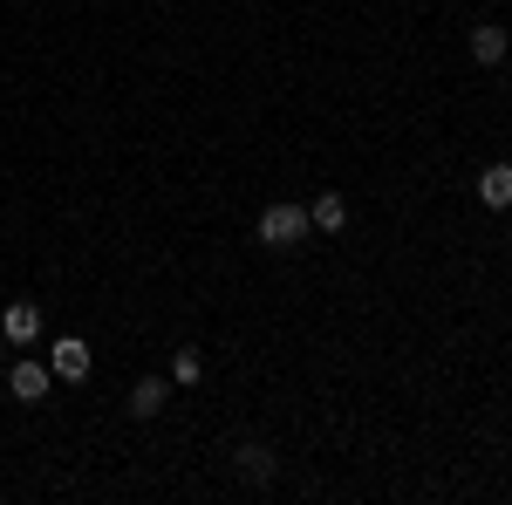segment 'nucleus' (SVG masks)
<instances>
[{"mask_svg": "<svg viewBox=\"0 0 512 505\" xmlns=\"http://www.w3.org/2000/svg\"><path fill=\"white\" fill-rule=\"evenodd\" d=\"M171 376H178V383H198V376H205V355H198V349H178V355H171Z\"/></svg>", "mask_w": 512, "mask_h": 505, "instance_id": "10", "label": "nucleus"}, {"mask_svg": "<svg viewBox=\"0 0 512 505\" xmlns=\"http://www.w3.org/2000/svg\"><path fill=\"white\" fill-rule=\"evenodd\" d=\"M35 335H41V308L35 301H7V314H0V342L21 349V342H35Z\"/></svg>", "mask_w": 512, "mask_h": 505, "instance_id": "5", "label": "nucleus"}, {"mask_svg": "<svg viewBox=\"0 0 512 505\" xmlns=\"http://www.w3.org/2000/svg\"><path fill=\"white\" fill-rule=\"evenodd\" d=\"M89 362H96V355H89V342H82V335H55V355H48L55 383H82V376H89Z\"/></svg>", "mask_w": 512, "mask_h": 505, "instance_id": "2", "label": "nucleus"}, {"mask_svg": "<svg viewBox=\"0 0 512 505\" xmlns=\"http://www.w3.org/2000/svg\"><path fill=\"white\" fill-rule=\"evenodd\" d=\"M506 55H512V35L499 28V21H478V28H472V62H478V69H499Z\"/></svg>", "mask_w": 512, "mask_h": 505, "instance_id": "4", "label": "nucleus"}, {"mask_svg": "<svg viewBox=\"0 0 512 505\" xmlns=\"http://www.w3.org/2000/svg\"><path fill=\"white\" fill-rule=\"evenodd\" d=\"M478 198H485L492 212H506L512 205V164H485V171H478Z\"/></svg>", "mask_w": 512, "mask_h": 505, "instance_id": "8", "label": "nucleus"}, {"mask_svg": "<svg viewBox=\"0 0 512 505\" xmlns=\"http://www.w3.org/2000/svg\"><path fill=\"white\" fill-rule=\"evenodd\" d=\"M7 389H14V403H41V396L55 389V369H48V362H14V369H7Z\"/></svg>", "mask_w": 512, "mask_h": 505, "instance_id": "3", "label": "nucleus"}, {"mask_svg": "<svg viewBox=\"0 0 512 505\" xmlns=\"http://www.w3.org/2000/svg\"><path fill=\"white\" fill-rule=\"evenodd\" d=\"M308 233H315V226H308V205H287V198H280V205L260 212V239L280 246V253H287V246H301Z\"/></svg>", "mask_w": 512, "mask_h": 505, "instance_id": "1", "label": "nucleus"}, {"mask_svg": "<svg viewBox=\"0 0 512 505\" xmlns=\"http://www.w3.org/2000/svg\"><path fill=\"white\" fill-rule=\"evenodd\" d=\"M308 226H315V233H342V226H349V198H342V192H321L315 205H308Z\"/></svg>", "mask_w": 512, "mask_h": 505, "instance_id": "7", "label": "nucleus"}, {"mask_svg": "<svg viewBox=\"0 0 512 505\" xmlns=\"http://www.w3.org/2000/svg\"><path fill=\"white\" fill-rule=\"evenodd\" d=\"M233 465H239V478H253V485H274L280 458H274V451H267V444H253V437H246V444H239V451H233Z\"/></svg>", "mask_w": 512, "mask_h": 505, "instance_id": "6", "label": "nucleus"}, {"mask_svg": "<svg viewBox=\"0 0 512 505\" xmlns=\"http://www.w3.org/2000/svg\"><path fill=\"white\" fill-rule=\"evenodd\" d=\"M164 396H171L164 376H137V389H130V417H144V424H151V417L164 410Z\"/></svg>", "mask_w": 512, "mask_h": 505, "instance_id": "9", "label": "nucleus"}]
</instances>
